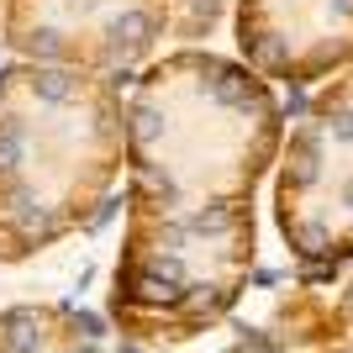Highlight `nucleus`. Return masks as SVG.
Masks as SVG:
<instances>
[{
    "label": "nucleus",
    "instance_id": "obj_1",
    "mask_svg": "<svg viewBox=\"0 0 353 353\" xmlns=\"http://www.w3.org/2000/svg\"><path fill=\"white\" fill-rule=\"evenodd\" d=\"M280 90L211 48H169L127 85V237L117 322L190 338L253 264V195L285 153Z\"/></svg>",
    "mask_w": 353,
    "mask_h": 353
},
{
    "label": "nucleus",
    "instance_id": "obj_2",
    "mask_svg": "<svg viewBox=\"0 0 353 353\" xmlns=\"http://www.w3.org/2000/svg\"><path fill=\"white\" fill-rule=\"evenodd\" d=\"M127 85L21 59L0 69V259H32L101 216L127 169Z\"/></svg>",
    "mask_w": 353,
    "mask_h": 353
},
{
    "label": "nucleus",
    "instance_id": "obj_3",
    "mask_svg": "<svg viewBox=\"0 0 353 353\" xmlns=\"http://www.w3.org/2000/svg\"><path fill=\"white\" fill-rule=\"evenodd\" d=\"M274 216L285 243L311 264L353 253V63L332 74L290 121Z\"/></svg>",
    "mask_w": 353,
    "mask_h": 353
},
{
    "label": "nucleus",
    "instance_id": "obj_4",
    "mask_svg": "<svg viewBox=\"0 0 353 353\" xmlns=\"http://www.w3.org/2000/svg\"><path fill=\"white\" fill-rule=\"evenodd\" d=\"M0 43L21 63L127 85L174 48V0H0Z\"/></svg>",
    "mask_w": 353,
    "mask_h": 353
},
{
    "label": "nucleus",
    "instance_id": "obj_5",
    "mask_svg": "<svg viewBox=\"0 0 353 353\" xmlns=\"http://www.w3.org/2000/svg\"><path fill=\"white\" fill-rule=\"evenodd\" d=\"M232 48L269 85H316L353 63V0H237Z\"/></svg>",
    "mask_w": 353,
    "mask_h": 353
},
{
    "label": "nucleus",
    "instance_id": "obj_6",
    "mask_svg": "<svg viewBox=\"0 0 353 353\" xmlns=\"http://www.w3.org/2000/svg\"><path fill=\"white\" fill-rule=\"evenodd\" d=\"M237 0H174V48H206L211 32L232 21Z\"/></svg>",
    "mask_w": 353,
    "mask_h": 353
}]
</instances>
